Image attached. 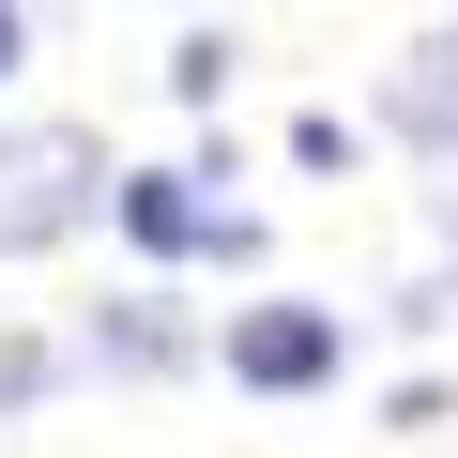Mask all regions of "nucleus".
<instances>
[{
  "label": "nucleus",
  "instance_id": "obj_1",
  "mask_svg": "<svg viewBox=\"0 0 458 458\" xmlns=\"http://www.w3.org/2000/svg\"><path fill=\"white\" fill-rule=\"evenodd\" d=\"M107 138L92 123H0V260H47L107 214Z\"/></svg>",
  "mask_w": 458,
  "mask_h": 458
},
{
  "label": "nucleus",
  "instance_id": "obj_2",
  "mask_svg": "<svg viewBox=\"0 0 458 458\" xmlns=\"http://www.w3.org/2000/svg\"><path fill=\"white\" fill-rule=\"evenodd\" d=\"M199 367H229V397H321V382L352 367V306L245 291L229 321H199Z\"/></svg>",
  "mask_w": 458,
  "mask_h": 458
},
{
  "label": "nucleus",
  "instance_id": "obj_3",
  "mask_svg": "<svg viewBox=\"0 0 458 458\" xmlns=\"http://www.w3.org/2000/svg\"><path fill=\"white\" fill-rule=\"evenodd\" d=\"M107 229H123L153 276H183V260H214V276H260V260H276V229H260L245 199H199L183 168H107Z\"/></svg>",
  "mask_w": 458,
  "mask_h": 458
},
{
  "label": "nucleus",
  "instance_id": "obj_4",
  "mask_svg": "<svg viewBox=\"0 0 458 458\" xmlns=\"http://www.w3.org/2000/svg\"><path fill=\"white\" fill-rule=\"evenodd\" d=\"M62 367H92V382H183L199 367V321L168 306V291H123V306H92L77 321V352Z\"/></svg>",
  "mask_w": 458,
  "mask_h": 458
},
{
  "label": "nucleus",
  "instance_id": "obj_5",
  "mask_svg": "<svg viewBox=\"0 0 458 458\" xmlns=\"http://www.w3.org/2000/svg\"><path fill=\"white\" fill-rule=\"evenodd\" d=\"M382 138H412V153L458 183V31L397 47V77H382Z\"/></svg>",
  "mask_w": 458,
  "mask_h": 458
},
{
  "label": "nucleus",
  "instance_id": "obj_6",
  "mask_svg": "<svg viewBox=\"0 0 458 458\" xmlns=\"http://www.w3.org/2000/svg\"><path fill=\"white\" fill-rule=\"evenodd\" d=\"M229 77H245V47H229V31H183V47H168V107H199V123H214V107H229Z\"/></svg>",
  "mask_w": 458,
  "mask_h": 458
},
{
  "label": "nucleus",
  "instance_id": "obj_7",
  "mask_svg": "<svg viewBox=\"0 0 458 458\" xmlns=\"http://www.w3.org/2000/svg\"><path fill=\"white\" fill-rule=\"evenodd\" d=\"M47 382H62V336H0V428H16Z\"/></svg>",
  "mask_w": 458,
  "mask_h": 458
},
{
  "label": "nucleus",
  "instance_id": "obj_8",
  "mask_svg": "<svg viewBox=\"0 0 458 458\" xmlns=\"http://www.w3.org/2000/svg\"><path fill=\"white\" fill-rule=\"evenodd\" d=\"M291 168H352V107H306L291 123Z\"/></svg>",
  "mask_w": 458,
  "mask_h": 458
},
{
  "label": "nucleus",
  "instance_id": "obj_9",
  "mask_svg": "<svg viewBox=\"0 0 458 458\" xmlns=\"http://www.w3.org/2000/svg\"><path fill=\"white\" fill-rule=\"evenodd\" d=\"M16 77H31V16L0 0V92H16Z\"/></svg>",
  "mask_w": 458,
  "mask_h": 458
}]
</instances>
